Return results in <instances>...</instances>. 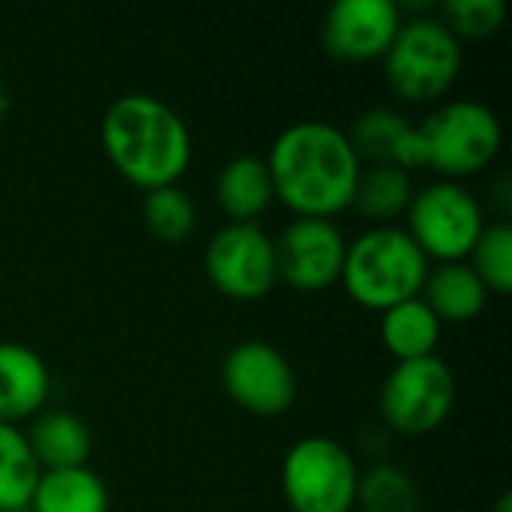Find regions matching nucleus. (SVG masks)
Segmentation results:
<instances>
[{
	"instance_id": "16",
	"label": "nucleus",
	"mask_w": 512,
	"mask_h": 512,
	"mask_svg": "<svg viewBox=\"0 0 512 512\" xmlns=\"http://www.w3.org/2000/svg\"><path fill=\"white\" fill-rule=\"evenodd\" d=\"M273 198V177L264 159L237 156L222 165L216 177V201L231 222H258Z\"/></svg>"
},
{
	"instance_id": "12",
	"label": "nucleus",
	"mask_w": 512,
	"mask_h": 512,
	"mask_svg": "<svg viewBox=\"0 0 512 512\" xmlns=\"http://www.w3.org/2000/svg\"><path fill=\"white\" fill-rule=\"evenodd\" d=\"M402 21L393 0H336L324 15L321 39L336 60H384Z\"/></svg>"
},
{
	"instance_id": "25",
	"label": "nucleus",
	"mask_w": 512,
	"mask_h": 512,
	"mask_svg": "<svg viewBox=\"0 0 512 512\" xmlns=\"http://www.w3.org/2000/svg\"><path fill=\"white\" fill-rule=\"evenodd\" d=\"M507 18L504 0H447L444 3V24L453 36L462 39H486L501 30Z\"/></svg>"
},
{
	"instance_id": "24",
	"label": "nucleus",
	"mask_w": 512,
	"mask_h": 512,
	"mask_svg": "<svg viewBox=\"0 0 512 512\" xmlns=\"http://www.w3.org/2000/svg\"><path fill=\"white\" fill-rule=\"evenodd\" d=\"M471 270L489 288V294L512 291V228L507 222H492L483 228L471 249Z\"/></svg>"
},
{
	"instance_id": "14",
	"label": "nucleus",
	"mask_w": 512,
	"mask_h": 512,
	"mask_svg": "<svg viewBox=\"0 0 512 512\" xmlns=\"http://www.w3.org/2000/svg\"><path fill=\"white\" fill-rule=\"evenodd\" d=\"M24 435L42 471L84 468L93 453L90 426L66 408H42Z\"/></svg>"
},
{
	"instance_id": "13",
	"label": "nucleus",
	"mask_w": 512,
	"mask_h": 512,
	"mask_svg": "<svg viewBox=\"0 0 512 512\" xmlns=\"http://www.w3.org/2000/svg\"><path fill=\"white\" fill-rule=\"evenodd\" d=\"M51 393V372L39 351L0 342V423L18 426L36 417Z\"/></svg>"
},
{
	"instance_id": "2",
	"label": "nucleus",
	"mask_w": 512,
	"mask_h": 512,
	"mask_svg": "<svg viewBox=\"0 0 512 512\" xmlns=\"http://www.w3.org/2000/svg\"><path fill=\"white\" fill-rule=\"evenodd\" d=\"M102 147L114 171L144 192L177 186L192 162L186 120L150 93H126L105 108Z\"/></svg>"
},
{
	"instance_id": "27",
	"label": "nucleus",
	"mask_w": 512,
	"mask_h": 512,
	"mask_svg": "<svg viewBox=\"0 0 512 512\" xmlns=\"http://www.w3.org/2000/svg\"><path fill=\"white\" fill-rule=\"evenodd\" d=\"M12 512H30V510H12Z\"/></svg>"
},
{
	"instance_id": "22",
	"label": "nucleus",
	"mask_w": 512,
	"mask_h": 512,
	"mask_svg": "<svg viewBox=\"0 0 512 512\" xmlns=\"http://www.w3.org/2000/svg\"><path fill=\"white\" fill-rule=\"evenodd\" d=\"M354 507L363 512H420V489L405 468L378 462L360 471Z\"/></svg>"
},
{
	"instance_id": "18",
	"label": "nucleus",
	"mask_w": 512,
	"mask_h": 512,
	"mask_svg": "<svg viewBox=\"0 0 512 512\" xmlns=\"http://www.w3.org/2000/svg\"><path fill=\"white\" fill-rule=\"evenodd\" d=\"M381 342L396 363L432 357L441 342V321L423 297L402 300L381 312Z\"/></svg>"
},
{
	"instance_id": "19",
	"label": "nucleus",
	"mask_w": 512,
	"mask_h": 512,
	"mask_svg": "<svg viewBox=\"0 0 512 512\" xmlns=\"http://www.w3.org/2000/svg\"><path fill=\"white\" fill-rule=\"evenodd\" d=\"M30 512H108L105 480L90 468L42 471L30 498Z\"/></svg>"
},
{
	"instance_id": "1",
	"label": "nucleus",
	"mask_w": 512,
	"mask_h": 512,
	"mask_svg": "<svg viewBox=\"0 0 512 512\" xmlns=\"http://www.w3.org/2000/svg\"><path fill=\"white\" fill-rule=\"evenodd\" d=\"M276 198L303 219H333L351 207L363 171L348 132L327 120H297L279 132L264 159Z\"/></svg>"
},
{
	"instance_id": "5",
	"label": "nucleus",
	"mask_w": 512,
	"mask_h": 512,
	"mask_svg": "<svg viewBox=\"0 0 512 512\" xmlns=\"http://www.w3.org/2000/svg\"><path fill=\"white\" fill-rule=\"evenodd\" d=\"M462 42L441 18H411L402 21L393 45L384 54L387 84L396 96L408 102L441 99L462 72Z\"/></svg>"
},
{
	"instance_id": "9",
	"label": "nucleus",
	"mask_w": 512,
	"mask_h": 512,
	"mask_svg": "<svg viewBox=\"0 0 512 512\" xmlns=\"http://www.w3.org/2000/svg\"><path fill=\"white\" fill-rule=\"evenodd\" d=\"M210 285L240 303L267 297L276 282V246L258 222H228L213 234L204 252Z\"/></svg>"
},
{
	"instance_id": "6",
	"label": "nucleus",
	"mask_w": 512,
	"mask_h": 512,
	"mask_svg": "<svg viewBox=\"0 0 512 512\" xmlns=\"http://www.w3.org/2000/svg\"><path fill=\"white\" fill-rule=\"evenodd\" d=\"M357 480L354 456L327 435L300 438L282 459V495L291 512H351Z\"/></svg>"
},
{
	"instance_id": "4",
	"label": "nucleus",
	"mask_w": 512,
	"mask_h": 512,
	"mask_svg": "<svg viewBox=\"0 0 512 512\" xmlns=\"http://www.w3.org/2000/svg\"><path fill=\"white\" fill-rule=\"evenodd\" d=\"M504 129L498 114L477 99H456L414 126L417 168H432L447 180L480 174L501 153Z\"/></svg>"
},
{
	"instance_id": "11",
	"label": "nucleus",
	"mask_w": 512,
	"mask_h": 512,
	"mask_svg": "<svg viewBox=\"0 0 512 512\" xmlns=\"http://www.w3.org/2000/svg\"><path fill=\"white\" fill-rule=\"evenodd\" d=\"M273 246L279 279L303 294L324 291L342 276L348 240L333 219L297 216L279 240H273Z\"/></svg>"
},
{
	"instance_id": "21",
	"label": "nucleus",
	"mask_w": 512,
	"mask_h": 512,
	"mask_svg": "<svg viewBox=\"0 0 512 512\" xmlns=\"http://www.w3.org/2000/svg\"><path fill=\"white\" fill-rule=\"evenodd\" d=\"M42 468L36 465L27 435L0 423V512L27 510Z\"/></svg>"
},
{
	"instance_id": "26",
	"label": "nucleus",
	"mask_w": 512,
	"mask_h": 512,
	"mask_svg": "<svg viewBox=\"0 0 512 512\" xmlns=\"http://www.w3.org/2000/svg\"><path fill=\"white\" fill-rule=\"evenodd\" d=\"M492 512H512V495L510 492H504L501 498H498V504H495V510Z\"/></svg>"
},
{
	"instance_id": "7",
	"label": "nucleus",
	"mask_w": 512,
	"mask_h": 512,
	"mask_svg": "<svg viewBox=\"0 0 512 512\" xmlns=\"http://www.w3.org/2000/svg\"><path fill=\"white\" fill-rule=\"evenodd\" d=\"M405 216L411 240L426 258H438L441 264L465 261L486 228L480 201L456 180H438L414 192Z\"/></svg>"
},
{
	"instance_id": "23",
	"label": "nucleus",
	"mask_w": 512,
	"mask_h": 512,
	"mask_svg": "<svg viewBox=\"0 0 512 512\" xmlns=\"http://www.w3.org/2000/svg\"><path fill=\"white\" fill-rule=\"evenodd\" d=\"M141 216H144L147 231H150L156 240L168 243V246L189 240L192 231H195V222H198L195 204H192V198H189L180 186L150 189V192L144 195Z\"/></svg>"
},
{
	"instance_id": "8",
	"label": "nucleus",
	"mask_w": 512,
	"mask_h": 512,
	"mask_svg": "<svg viewBox=\"0 0 512 512\" xmlns=\"http://www.w3.org/2000/svg\"><path fill=\"white\" fill-rule=\"evenodd\" d=\"M456 405V375L438 354L405 360L390 369L381 387V414L399 435L435 432Z\"/></svg>"
},
{
	"instance_id": "17",
	"label": "nucleus",
	"mask_w": 512,
	"mask_h": 512,
	"mask_svg": "<svg viewBox=\"0 0 512 512\" xmlns=\"http://www.w3.org/2000/svg\"><path fill=\"white\" fill-rule=\"evenodd\" d=\"M426 306L438 315V321H453V324H465L483 315L486 303H489V288L480 282V276L471 270V264L465 261H453V264H441L435 270H429L426 282Z\"/></svg>"
},
{
	"instance_id": "15",
	"label": "nucleus",
	"mask_w": 512,
	"mask_h": 512,
	"mask_svg": "<svg viewBox=\"0 0 512 512\" xmlns=\"http://www.w3.org/2000/svg\"><path fill=\"white\" fill-rule=\"evenodd\" d=\"M354 153L372 159V165H399L405 171L417 168L414 159V123L393 108H369L357 117L348 132Z\"/></svg>"
},
{
	"instance_id": "10",
	"label": "nucleus",
	"mask_w": 512,
	"mask_h": 512,
	"mask_svg": "<svg viewBox=\"0 0 512 512\" xmlns=\"http://www.w3.org/2000/svg\"><path fill=\"white\" fill-rule=\"evenodd\" d=\"M222 387L234 405L255 417H282L297 402V375L291 360L261 339H246L225 354Z\"/></svg>"
},
{
	"instance_id": "3",
	"label": "nucleus",
	"mask_w": 512,
	"mask_h": 512,
	"mask_svg": "<svg viewBox=\"0 0 512 512\" xmlns=\"http://www.w3.org/2000/svg\"><path fill=\"white\" fill-rule=\"evenodd\" d=\"M426 276L429 258L411 234L396 225H378L348 243L339 282L354 303L387 312L402 300L420 297Z\"/></svg>"
},
{
	"instance_id": "20",
	"label": "nucleus",
	"mask_w": 512,
	"mask_h": 512,
	"mask_svg": "<svg viewBox=\"0 0 512 512\" xmlns=\"http://www.w3.org/2000/svg\"><path fill=\"white\" fill-rule=\"evenodd\" d=\"M414 180L411 171L399 168V165H372L363 168L354 186V198L351 207L378 225H393V219L405 216L411 201H414Z\"/></svg>"
}]
</instances>
